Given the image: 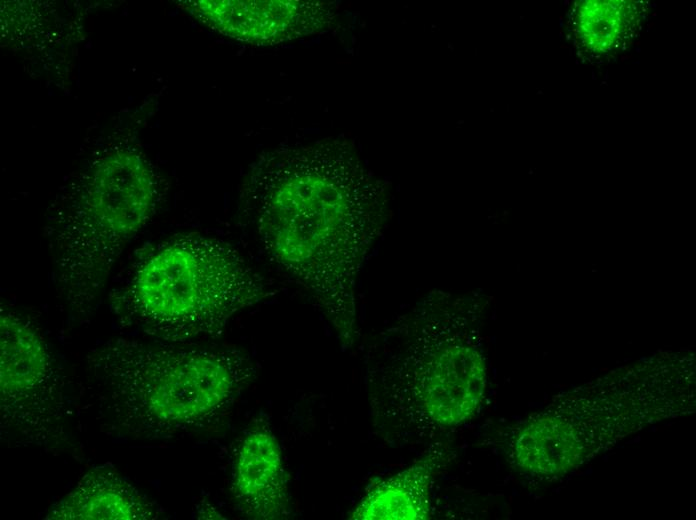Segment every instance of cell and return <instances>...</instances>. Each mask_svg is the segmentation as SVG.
<instances>
[{
    "label": "cell",
    "mask_w": 696,
    "mask_h": 520,
    "mask_svg": "<svg viewBox=\"0 0 696 520\" xmlns=\"http://www.w3.org/2000/svg\"><path fill=\"white\" fill-rule=\"evenodd\" d=\"M274 293L232 245L191 232L144 250L111 290L109 307L123 329L188 344L221 335L238 313Z\"/></svg>",
    "instance_id": "cell-4"
},
{
    "label": "cell",
    "mask_w": 696,
    "mask_h": 520,
    "mask_svg": "<svg viewBox=\"0 0 696 520\" xmlns=\"http://www.w3.org/2000/svg\"><path fill=\"white\" fill-rule=\"evenodd\" d=\"M233 492L249 518L279 520L291 513L281 447L266 423H256L238 448Z\"/></svg>",
    "instance_id": "cell-9"
},
{
    "label": "cell",
    "mask_w": 696,
    "mask_h": 520,
    "mask_svg": "<svg viewBox=\"0 0 696 520\" xmlns=\"http://www.w3.org/2000/svg\"><path fill=\"white\" fill-rule=\"evenodd\" d=\"M161 514L155 502L106 464L87 471L45 519L148 520Z\"/></svg>",
    "instance_id": "cell-10"
},
{
    "label": "cell",
    "mask_w": 696,
    "mask_h": 520,
    "mask_svg": "<svg viewBox=\"0 0 696 520\" xmlns=\"http://www.w3.org/2000/svg\"><path fill=\"white\" fill-rule=\"evenodd\" d=\"M449 460L441 443H432L410 466L374 484L350 515L362 520H424L430 516V489Z\"/></svg>",
    "instance_id": "cell-11"
},
{
    "label": "cell",
    "mask_w": 696,
    "mask_h": 520,
    "mask_svg": "<svg viewBox=\"0 0 696 520\" xmlns=\"http://www.w3.org/2000/svg\"><path fill=\"white\" fill-rule=\"evenodd\" d=\"M471 299L432 291L385 331L368 368L376 427L396 442L428 441L481 407L487 365Z\"/></svg>",
    "instance_id": "cell-2"
},
{
    "label": "cell",
    "mask_w": 696,
    "mask_h": 520,
    "mask_svg": "<svg viewBox=\"0 0 696 520\" xmlns=\"http://www.w3.org/2000/svg\"><path fill=\"white\" fill-rule=\"evenodd\" d=\"M92 399L110 432L157 439L220 418L257 376L235 348L109 339L86 356Z\"/></svg>",
    "instance_id": "cell-3"
},
{
    "label": "cell",
    "mask_w": 696,
    "mask_h": 520,
    "mask_svg": "<svg viewBox=\"0 0 696 520\" xmlns=\"http://www.w3.org/2000/svg\"><path fill=\"white\" fill-rule=\"evenodd\" d=\"M162 191L150 160L129 146L100 152L65 186L45 228L54 286L74 319L91 317L116 262L154 216Z\"/></svg>",
    "instance_id": "cell-5"
},
{
    "label": "cell",
    "mask_w": 696,
    "mask_h": 520,
    "mask_svg": "<svg viewBox=\"0 0 696 520\" xmlns=\"http://www.w3.org/2000/svg\"><path fill=\"white\" fill-rule=\"evenodd\" d=\"M639 21L635 5L620 1H585L572 12L571 28L585 52L615 51L634 32Z\"/></svg>",
    "instance_id": "cell-12"
},
{
    "label": "cell",
    "mask_w": 696,
    "mask_h": 520,
    "mask_svg": "<svg viewBox=\"0 0 696 520\" xmlns=\"http://www.w3.org/2000/svg\"><path fill=\"white\" fill-rule=\"evenodd\" d=\"M676 368L616 373L555 397L507 441L520 470L566 475L643 428L695 411V379Z\"/></svg>",
    "instance_id": "cell-6"
},
{
    "label": "cell",
    "mask_w": 696,
    "mask_h": 520,
    "mask_svg": "<svg viewBox=\"0 0 696 520\" xmlns=\"http://www.w3.org/2000/svg\"><path fill=\"white\" fill-rule=\"evenodd\" d=\"M56 360L36 326L0 308L1 432L45 450L71 445L68 404Z\"/></svg>",
    "instance_id": "cell-7"
},
{
    "label": "cell",
    "mask_w": 696,
    "mask_h": 520,
    "mask_svg": "<svg viewBox=\"0 0 696 520\" xmlns=\"http://www.w3.org/2000/svg\"><path fill=\"white\" fill-rule=\"evenodd\" d=\"M389 202L385 181L341 139L261 153L240 187L241 218L257 247L346 348L359 336L357 280L386 227Z\"/></svg>",
    "instance_id": "cell-1"
},
{
    "label": "cell",
    "mask_w": 696,
    "mask_h": 520,
    "mask_svg": "<svg viewBox=\"0 0 696 520\" xmlns=\"http://www.w3.org/2000/svg\"><path fill=\"white\" fill-rule=\"evenodd\" d=\"M178 5L213 31L255 46L277 45L323 31L333 11L302 0H188Z\"/></svg>",
    "instance_id": "cell-8"
}]
</instances>
